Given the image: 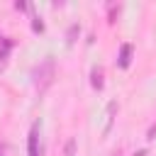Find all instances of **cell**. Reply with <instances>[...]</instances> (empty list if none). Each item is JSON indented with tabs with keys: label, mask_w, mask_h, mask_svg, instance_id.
<instances>
[{
	"label": "cell",
	"mask_w": 156,
	"mask_h": 156,
	"mask_svg": "<svg viewBox=\"0 0 156 156\" xmlns=\"http://www.w3.org/2000/svg\"><path fill=\"white\" fill-rule=\"evenodd\" d=\"M54 73H56V63H54V58L49 56V58H44L37 68H34V88L39 90V93H46L49 90V85L54 83Z\"/></svg>",
	"instance_id": "obj_1"
},
{
	"label": "cell",
	"mask_w": 156,
	"mask_h": 156,
	"mask_svg": "<svg viewBox=\"0 0 156 156\" xmlns=\"http://www.w3.org/2000/svg\"><path fill=\"white\" fill-rule=\"evenodd\" d=\"M27 149H29V156H39V122H34L32 129H29Z\"/></svg>",
	"instance_id": "obj_2"
},
{
	"label": "cell",
	"mask_w": 156,
	"mask_h": 156,
	"mask_svg": "<svg viewBox=\"0 0 156 156\" xmlns=\"http://www.w3.org/2000/svg\"><path fill=\"white\" fill-rule=\"evenodd\" d=\"M132 63V44H122L119 46V58H117V66L119 68H127Z\"/></svg>",
	"instance_id": "obj_3"
},
{
	"label": "cell",
	"mask_w": 156,
	"mask_h": 156,
	"mask_svg": "<svg viewBox=\"0 0 156 156\" xmlns=\"http://www.w3.org/2000/svg\"><path fill=\"white\" fill-rule=\"evenodd\" d=\"M90 83H93V88H95V90H102L105 80H102V68H100V66H95V68L90 71Z\"/></svg>",
	"instance_id": "obj_4"
},
{
	"label": "cell",
	"mask_w": 156,
	"mask_h": 156,
	"mask_svg": "<svg viewBox=\"0 0 156 156\" xmlns=\"http://www.w3.org/2000/svg\"><path fill=\"white\" fill-rule=\"evenodd\" d=\"M63 156H76V139H73V136L66 141V146H63Z\"/></svg>",
	"instance_id": "obj_5"
},
{
	"label": "cell",
	"mask_w": 156,
	"mask_h": 156,
	"mask_svg": "<svg viewBox=\"0 0 156 156\" xmlns=\"http://www.w3.org/2000/svg\"><path fill=\"white\" fill-rule=\"evenodd\" d=\"M32 29H34V32H44V22H41L39 17H34V22H32Z\"/></svg>",
	"instance_id": "obj_6"
},
{
	"label": "cell",
	"mask_w": 156,
	"mask_h": 156,
	"mask_svg": "<svg viewBox=\"0 0 156 156\" xmlns=\"http://www.w3.org/2000/svg\"><path fill=\"white\" fill-rule=\"evenodd\" d=\"M76 32H78V24H71V29H68V44H73V41H76V39H73V37H76Z\"/></svg>",
	"instance_id": "obj_7"
},
{
	"label": "cell",
	"mask_w": 156,
	"mask_h": 156,
	"mask_svg": "<svg viewBox=\"0 0 156 156\" xmlns=\"http://www.w3.org/2000/svg\"><path fill=\"white\" fill-rule=\"evenodd\" d=\"M117 12H119V7H117V5H110V22H115Z\"/></svg>",
	"instance_id": "obj_8"
},
{
	"label": "cell",
	"mask_w": 156,
	"mask_h": 156,
	"mask_svg": "<svg viewBox=\"0 0 156 156\" xmlns=\"http://www.w3.org/2000/svg\"><path fill=\"white\" fill-rule=\"evenodd\" d=\"M112 156H119V151H115V154H112Z\"/></svg>",
	"instance_id": "obj_9"
},
{
	"label": "cell",
	"mask_w": 156,
	"mask_h": 156,
	"mask_svg": "<svg viewBox=\"0 0 156 156\" xmlns=\"http://www.w3.org/2000/svg\"><path fill=\"white\" fill-rule=\"evenodd\" d=\"M0 154H2V146H0Z\"/></svg>",
	"instance_id": "obj_10"
}]
</instances>
